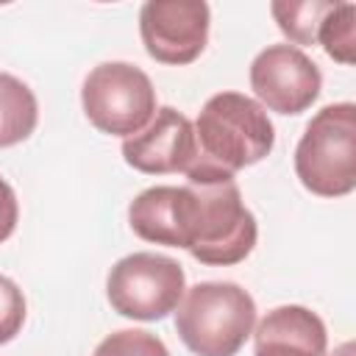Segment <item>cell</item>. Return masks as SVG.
Listing matches in <instances>:
<instances>
[{"mask_svg":"<svg viewBox=\"0 0 356 356\" xmlns=\"http://www.w3.org/2000/svg\"><path fill=\"white\" fill-rule=\"evenodd\" d=\"M195 128L189 117H184L172 106L156 108V114L139 134L122 139L125 164L145 175L186 172L195 164Z\"/></svg>","mask_w":356,"mask_h":356,"instance_id":"cell-9","label":"cell"},{"mask_svg":"<svg viewBox=\"0 0 356 356\" xmlns=\"http://www.w3.org/2000/svg\"><path fill=\"white\" fill-rule=\"evenodd\" d=\"M17 220H19V203H17V195H14L11 184L0 175V242H6V239L14 234Z\"/></svg>","mask_w":356,"mask_h":356,"instance_id":"cell-17","label":"cell"},{"mask_svg":"<svg viewBox=\"0 0 356 356\" xmlns=\"http://www.w3.org/2000/svg\"><path fill=\"white\" fill-rule=\"evenodd\" d=\"M211 11L203 0H147L139 8V36L159 64H192L209 44Z\"/></svg>","mask_w":356,"mask_h":356,"instance_id":"cell-7","label":"cell"},{"mask_svg":"<svg viewBox=\"0 0 356 356\" xmlns=\"http://www.w3.org/2000/svg\"><path fill=\"white\" fill-rule=\"evenodd\" d=\"M253 356H325L328 331L320 314L289 303L270 309L253 328Z\"/></svg>","mask_w":356,"mask_h":356,"instance_id":"cell-10","label":"cell"},{"mask_svg":"<svg viewBox=\"0 0 356 356\" xmlns=\"http://www.w3.org/2000/svg\"><path fill=\"white\" fill-rule=\"evenodd\" d=\"M178 248L209 267H231L256 248L259 225L234 175L189 170L175 197Z\"/></svg>","mask_w":356,"mask_h":356,"instance_id":"cell-1","label":"cell"},{"mask_svg":"<svg viewBox=\"0 0 356 356\" xmlns=\"http://www.w3.org/2000/svg\"><path fill=\"white\" fill-rule=\"evenodd\" d=\"M95 356H170L167 345L142 328H120L108 334L97 348Z\"/></svg>","mask_w":356,"mask_h":356,"instance_id":"cell-15","label":"cell"},{"mask_svg":"<svg viewBox=\"0 0 356 356\" xmlns=\"http://www.w3.org/2000/svg\"><path fill=\"white\" fill-rule=\"evenodd\" d=\"M295 175L312 195L345 197L356 189V106H323L295 147Z\"/></svg>","mask_w":356,"mask_h":356,"instance_id":"cell-4","label":"cell"},{"mask_svg":"<svg viewBox=\"0 0 356 356\" xmlns=\"http://www.w3.org/2000/svg\"><path fill=\"white\" fill-rule=\"evenodd\" d=\"M256 328V300L234 281H200L175 309V331L195 356H236Z\"/></svg>","mask_w":356,"mask_h":356,"instance_id":"cell-3","label":"cell"},{"mask_svg":"<svg viewBox=\"0 0 356 356\" xmlns=\"http://www.w3.org/2000/svg\"><path fill=\"white\" fill-rule=\"evenodd\" d=\"M192 128L197 156L189 170L236 175L239 170L267 159L275 145V128L267 111L242 92L211 95Z\"/></svg>","mask_w":356,"mask_h":356,"instance_id":"cell-2","label":"cell"},{"mask_svg":"<svg viewBox=\"0 0 356 356\" xmlns=\"http://www.w3.org/2000/svg\"><path fill=\"white\" fill-rule=\"evenodd\" d=\"M334 0H273L270 11L278 22V31L295 44H317V28L331 11Z\"/></svg>","mask_w":356,"mask_h":356,"instance_id":"cell-13","label":"cell"},{"mask_svg":"<svg viewBox=\"0 0 356 356\" xmlns=\"http://www.w3.org/2000/svg\"><path fill=\"white\" fill-rule=\"evenodd\" d=\"M256 103L275 114H303L323 92V72L295 44H267L250 61Z\"/></svg>","mask_w":356,"mask_h":356,"instance_id":"cell-8","label":"cell"},{"mask_svg":"<svg viewBox=\"0 0 356 356\" xmlns=\"http://www.w3.org/2000/svg\"><path fill=\"white\" fill-rule=\"evenodd\" d=\"M186 292L184 267L153 250L122 256L106 278V298L111 309L128 320L156 323L172 314Z\"/></svg>","mask_w":356,"mask_h":356,"instance_id":"cell-6","label":"cell"},{"mask_svg":"<svg viewBox=\"0 0 356 356\" xmlns=\"http://www.w3.org/2000/svg\"><path fill=\"white\" fill-rule=\"evenodd\" d=\"M328 356H353V345L350 342H345V345H339L334 353H328Z\"/></svg>","mask_w":356,"mask_h":356,"instance_id":"cell-18","label":"cell"},{"mask_svg":"<svg viewBox=\"0 0 356 356\" xmlns=\"http://www.w3.org/2000/svg\"><path fill=\"white\" fill-rule=\"evenodd\" d=\"M175 197H178V186H150L139 192L128 206L131 231L145 242L178 248Z\"/></svg>","mask_w":356,"mask_h":356,"instance_id":"cell-11","label":"cell"},{"mask_svg":"<svg viewBox=\"0 0 356 356\" xmlns=\"http://www.w3.org/2000/svg\"><path fill=\"white\" fill-rule=\"evenodd\" d=\"M317 44H323V50L339 64L356 61V6L353 3L331 6V11L323 17L317 28Z\"/></svg>","mask_w":356,"mask_h":356,"instance_id":"cell-14","label":"cell"},{"mask_svg":"<svg viewBox=\"0 0 356 356\" xmlns=\"http://www.w3.org/2000/svg\"><path fill=\"white\" fill-rule=\"evenodd\" d=\"M25 295L22 289L8 278V275H0V345L11 342L22 325H25Z\"/></svg>","mask_w":356,"mask_h":356,"instance_id":"cell-16","label":"cell"},{"mask_svg":"<svg viewBox=\"0 0 356 356\" xmlns=\"http://www.w3.org/2000/svg\"><path fill=\"white\" fill-rule=\"evenodd\" d=\"M39 122L33 89L11 72H0V147L25 142Z\"/></svg>","mask_w":356,"mask_h":356,"instance_id":"cell-12","label":"cell"},{"mask_svg":"<svg viewBox=\"0 0 356 356\" xmlns=\"http://www.w3.org/2000/svg\"><path fill=\"white\" fill-rule=\"evenodd\" d=\"M86 120L108 136H134L156 114V89L145 70L128 61H103L81 86Z\"/></svg>","mask_w":356,"mask_h":356,"instance_id":"cell-5","label":"cell"}]
</instances>
